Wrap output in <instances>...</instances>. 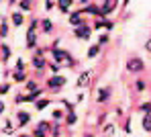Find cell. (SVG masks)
Returning a JSON list of instances; mask_svg holds the SVG:
<instances>
[{
  "instance_id": "1",
  "label": "cell",
  "mask_w": 151,
  "mask_h": 137,
  "mask_svg": "<svg viewBox=\"0 0 151 137\" xmlns=\"http://www.w3.org/2000/svg\"><path fill=\"white\" fill-rule=\"evenodd\" d=\"M125 68H127V72H129V74L139 76V74H143V72H145V61H143L141 57L133 55V57H129V59H127Z\"/></svg>"
},
{
  "instance_id": "2",
  "label": "cell",
  "mask_w": 151,
  "mask_h": 137,
  "mask_svg": "<svg viewBox=\"0 0 151 137\" xmlns=\"http://www.w3.org/2000/svg\"><path fill=\"white\" fill-rule=\"evenodd\" d=\"M65 84H68V78H65V76H61V74H53V76L47 78L45 86H47L49 92H61Z\"/></svg>"
},
{
  "instance_id": "3",
  "label": "cell",
  "mask_w": 151,
  "mask_h": 137,
  "mask_svg": "<svg viewBox=\"0 0 151 137\" xmlns=\"http://www.w3.org/2000/svg\"><path fill=\"white\" fill-rule=\"evenodd\" d=\"M47 63H49V61H47V57H43V49H37L35 55L31 57V66H33L37 72H43V70L47 68Z\"/></svg>"
},
{
  "instance_id": "4",
  "label": "cell",
  "mask_w": 151,
  "mask_h": 137,
  "mask_svg": "<svg viewBox=\"0 0 151 137\" xmlns=\"http://www.w3.org/2000/svg\"><path fill=\"white\" fill-rule=\"evenodd\" d=\"M90 35H92V25H88V23H84V25H80V27L74 29V37L80 39V41H88Z\"/></svg>"
},
{
  "instance_id": "5",
  "label": "cell",
  "mask_w": 151,
  "mask_h": 137,
  "mask_svg": "<svg viewBox=\"0 0 151 137\" xmlns=\"http://www.w3.org/2000/svg\"><path fill=\"white\" fill-rule=\"evenodd\" d=\"M110 96H112V88H110V86H102V88L96 90L94 100H96V105H104V102L110 100Z\"/></svg>"
},
{
  "instance_id": "6",
  "label": "cell",
  "mask_w": 151,
  "mask_h": 137,
  "mask_svg": "<svg viewBox=\"0 0 151 137\" xmlns=\"http://www.w3.org/2000/svg\"><path fill=\"white\" fill-rule=\"evenodd\" d=\"M68 21H70V25L72 27H80V25H84V14H82V10L78 8V10H72L70 14H68Z\"/></svg>"
},
{
  "instance_id": "7",
  "label": "cell",
  "mask_w": 151,
  "mask_h": 137,
  "mask_svg": "<svg viewBox=\"0 0 151 137\" xmlns=\"http://www.w3.org/2000/svg\"><path fill=\"white\" fill-rule=\"evenodd\" d=\"M92 70H86V72H82L80 76H78V80H76V86L78 88H86V86H90V80H92Z\"/></svg>"
},
{
  "instance_id": "8",
  "label": "cell",
  "mask_w": 151,
  "mask_h": 137,
  "mask_svg": "<svg viewBox=\"0 0 151 137\" xmlns=\"http://www.w3.org/2000/svg\"><path fill=\"white\" fill-rule=\"evenodd\" d=\"M31 123V112L29 110H17V127H27Z\"/></svg>"
},
{
  "instance_id": "9",
  "label": "cell",
  "mask_w": 151,
  "mask_h": 137,
  "mask_svg": "<svg viewBox=\"0 0 151 137\" xmlns=\"http://www.w3.org/2000/svg\"><path fill=\"white\" fill-rule=\"evenodd\" d=\"M43 94H45V90L39 86L37 90H31V92H27V94H25V102H37L39 98H43Z\"/></svg>"
},
{
  "instance_id": "10",
  "label": "cell",
  "mask_w": 151,
  "mask_h": 137,
  "mask_svg": "<svg viewBox=\"0 0 151 137\" xmlns=\"http://www.w3.org/2000/svg\"><path fill=\"white\" fill-rule=\"evenodd\" d=\"M10 23H12V27H23L25 25V12H21V10H14L12 14H10Z\"/></svg>"
},
{
  "instance_id": "11",
  "label": "cell",
  "mask_w": 151,
  "mask_h": 137,
  "mask_svg": "<svg viewBox=\"0 0 151 137\" xmlns=\"http://www.w3.org/2000/svg\"><path fill=\"white\" fill-rule=\"evenodd\" d=\"M55 4H57V8H59L61 14H70V12H72L74 0H55Z\"/></svg>"
},
{
  "instance_id": "12",
  "label": "cell",
  "mask_w": 151,
  "mask_h": 137,
  "mask_svg": "<svg viewBox=\"0 0 151 137\" xmlns=\"http://www.w3.org/2000/svg\"><path fill=\"white\" fill-rule=\"evenodd\" d=\"M80 10H82V14H92V17L100 19V6L98 4H88L84 8H80Z\"/></svg>"
},
{
  "instance_id": "13",
  "label": "cell",
  "mask_w": 151,
  "mask_h": 137,
  "mask_svg": "<svg viewBox=\"0 0 151 137\" xmlns=\"http://www.w3.org/2000/svg\"><path fill=\"white\" fill-rule=\"evenodd\" d=\"M27 49H37V31L27 29Z\"/></svg>"
},
{
  "instance_id": "14",
  "label": "cell",
  "mask_w": 151,
  "mask_h": 137,
  "mask_svg": "<svg viewBox=\"0 0 151 137\" xmlns=\"http://www.w3.org/2000/svg\"><path fill=\"white\" fill-rule=\"evenodd\" d=\"M114 6L116 4H112V2H104L100 6V19H108V14L114 12Z\"/></svg>"
},
{
  "instance_id": "15",
  "label": "cell",
  "mask_w": 151,
  "mask_h": 137,
  "mask_svg": "<svg viewBox=\"0 0 151 137\" xmlns=\"http://www.w3.org/2000/svg\"><path fill=\"white\" fill-rule=\"evenodd\" d=\"M39 29H41L45 35H51L55 27H53V21H51V19H41V25H39Z\"/></svg>"
},
{
  "instance_id": "16",
  "label": "cell",
  "mask_w": 151,
  "mask_h": 137,
  "mask_svg": "<svg viewBox=\"0 0 151 137\" xmlns=\"http://www.w3.org/2000/svg\"><path fill=\"white\" fill-rule=\"evenodd\" d=\"M100 51H102V47L98 45V43H94V45H90V47H88L86 57H88V59H96V57L100 55Z\"/></svg>"
},
{
  "instance_id": "17",
  "label": "cell",
  "mask_w": 151,
  "mask_h": 137,
  "mask_svg": "<svg viewBox=\"0 0 151 137\" xmlns=\"http://www.w3.org/2000/svg\"><path fill=\"white\" fill-rule=\"evenodd\" d=\"M12 80L19 84H25L27 80H29V76H27V72H19V70H14L12 72Z\"/></svg>"
},
{
  "instance_id": "18",
  "label": "cell",
  "mask_w": 151,
  "mask_h": 137,
  "mask_svg": "<svg viewBox=\"0 0 151 137\" xmlns=\"http://www.w3.org/2000/svg\"><path fill=\"white\" fill-rule=\"evenodd\" d=\"M0 53H2V61H4V63L12 57V51H10V47H8L6 43H2V45H0Z\"/></svg>"
},
{
  "instance_id": "19",
  "label": "cell",
  "mask_w": 151,
  "mask_h": 137,
  "mask_svg": "<svg viewBox=\"0 0 151 137\" xmlns=\"http://www.w3.org/2000/svg\"><path fill=\"white\" fill-rule=\"evenodd\" d=\"M76 123H78V115H76V112H68V115L63 117V125H68V127H74Z\"/></svg>"
},
{
  "instance_id": "20",
  "label": "cell",
  "mask_w": 151,
  "mask_h": 137,
  "mask_svg": "<svg viewBox=\"0 0 151 137\" xmlns=\"http://www.w3.org/2000/svg\"><path fill=\"white\" fill-rule=\"evenodd\" d=\"M141 127H143L145 133H151V112H149V115H143V119H141Z\"/></svg>"
},
{
  "instance_id": "21",
  "label": "cell",
  "mask_w": 151,
  "mask_h": 137,
  "mask_svg": "<svg viewBox=\"0 0 151 137\" xmlns=\"http://www.w3.org/2000/svg\"><path fill=\"white\" fill-rule=\"evenodd\" d=\"M8 31H10V25L6 23V19L0 21V39H6L8 37Z\"/></svg>"
},
{
  "instance_id": "22",
  "label": "cell",
  "mask_w": 151,
  "mask_h": 137,
  "mask_svg": "<svg viewBox=\"0 0 151 137\" xmlns=\"http://www.w3.org/2000/svg\"><path fill=\"white\" fill-rule=\"evenodd\" d=\"M33 105H35V109H37V110H45L51 105V98H39V100L33 102Z\"/></svg>"
},
{
  "instance_id": "23",
  "label": "cell",
  "mask_w": 151,
  "mask_h": 137,
  "mask_svg": "<svg viewBox=\"0 0 151 137\" xmlns=\"http://www.w3.org/2000/svg\"><path fill=\"white\" fill-rule=\"evenodd\" d=\"M147 90V82L143 78H137L135 80V92H145Z\"/></svg>"
},
{
  "instance_id": "24",
  "label": "cell",
  "mask_w": 151,
  "mask_h": 137,
  "mask_svg": "<svg viewBox=\"0 0 151 137\" xmlns=\"http://www.w3.org/2000/svg\"><path fill=\"white\" fill-rule=\"evenodd\" d=\"M49 135L51 137H59V135H61V123H53V125H51Z\"/></svg>"
},
{
  "instance_id": "25",
  "label": "cell",
  "mask_w": 151,
  "mask_h": 137,
  "mask_svg": "<svg viewBox=\"0 0 151 137\" xmlns=\"http://www.w3.org/2000/svg\"><path fill=\"white\" fill-rule=\"evenodd\" d=\"M2 133H6V135H12V133H14V123L6 119V125L2 127Z\"/></svg>"
},
{
  "instance_id": "26",
  "label": "cell",
  "mask_w": 151,
  "mask_h": 137,
  "mask_svg": "<svg viewBox=\"0 0 151 137\" xmlns=\"http://www.w3.org/2000/svg\"><path fill=\"white\" fill-rule=\"evenodd\" d=\"M61 107L68 110V112H76V105L72 100H65V98H61Z\"/></svg>"
},
{
  "instance_id": "27",
  "label": "cell",
  "mask_w": 151,
  "mask_h": 137,
  "mask_svg": "<svg viewBox=\"0 0 151 137\" xmlns=\"http://www.w3.org/2000/svg\"><path fill=\"white\" fill-rule=\"evenodd\" d=\"M114 131H116V127H114V123H106V125H104V135H106V137L114 135Z\"/></svg>"
},
{
  "instance_id": "28",
  "label": "cell",
  "mask_w": 151,
  "mask_h": 137,
  "mask_svg": "<svg viewBox=\"0 0 151 137\" xmlns=\"http://www.w3.org/2000/svg\"><path fill=\"white\" fill-rule=\"evenodd\" d=\"M37 129L49 133V131H51V123H49V121H39V123H37Z\"/></svg>"
},
{
  "instance_id": "29",
  "label": "cell",
  "mask_w": 151,
  "mask_h": 137,
  "mask_svg": "<svg viewBox=\"0 0 151 137\" xmlns=\"http://www.w3.org/2000/svg\"><path fill=\"white\" fill-rule=\"evenodd\" d=\"M10 90H12V84H10V82H2V84H0V96L8 94Z\"/></svg>"
},
{
  "instance_id": "30",
  "label": "cell",
  "mask_w": 151,
  "mask_h": 137,
  "mask_svg": "<svg viewBox=\"0 0 151 137\" xmlns=\"http://www.w3.org/2000/svg\"><path fill=\"white\" fill-rule=\"evenodd\" d=\"M139 110H141L143 115H149V112H151V100H145V102H141V105H139Z\"/></svg>"
},
{
  "instance_id": "31",
  "label": "cell",
  "mask_w": 151,
  "mask_h": 137,
  "mask_svg": "<svg viewBox=\"0 0 151 137\" xmlns=\"http://www.w3.org/2000/svg\"><path fill=\"white\" fill-rule=\"evenodd\" d=\"M19 8H21V12H29L31 10V2L29 0H21L19 2Z\"/></svg>"
},
{
  "instance_id": "32",
  "label": "cell",
  "mask_w": 151,
  "mask_h": 137,
  "mask_svg": "<svg viewBox=\"0 0 151 137\" xmlns=\"http://www.w3.org/2000/svg\"><path fill=\"white\" fill-rule=\"evenodd\" d=\"M25 88H27V92H31V90H37V88H39V84L35 82V80H27Z\"/></svg>"
},
{
  "instance_id": "33",
  "label": "cell",
  "mask_w": 151,
  "mask_h": 137,
  "mask_svg": "<svg viewBox=\"0 0 151 137\" xmlns=\"http://www.w3.org/2000/svg\"><path fill=\"white\" fill-rule=\"evenodd\" d=\"M104 27V19H94V23H92V31H100Z\"/></svg>"
},
{
  "instance_id": "34",
  "label": "cell",
  "mask_w": 151,
  "mask_h": 137,
  "mask_svg": "<svg viewBox=\"0 0 151 137\" xmlns=\"http://www.w3.org/2000/svg\"><path fill=\"white\" fill-rule=\"evenodd\" d=\"M51 117H53V121H61L65 115H63V110H61V109H55L53 112H51Z\"/></svg>"
},
{
  "instance_id": "35",
  "label": "cell",
  "mask_w": 151,
  "mask_h": 137,
  "mask_svg": "<svg viewBox=\"0 0 151 137\" xmlns=\"http://www.w3.org/2000/svg\"><path fill=\"white\" fill-rule=\"evenodd\" d=\"M108 41H110V37L104 33V35H100V37H98V41H96V43H98L100 47H104V45H108Z\"/></svg>"
},
{
  "instance_id": "36",
  "label": "cell",
  "mask_w": 151,
  "mask_h": 137,
  "mask_svg": "<svg viewBox=\"0 0 151 137\" xmlns=\"http://www.w3.org/2000/svg\"><path fill=\"white\" fill-rule=\"evenodd\" d=\"M39 25H41V21H39V19H33V21L29 23V31H37Z\"/></svg>"
},
{
  "instance_id": "37",
  "label": "cell",
  "mask_w": 151,
  "mask_h": 137,
  "mask_svg": "<svg viewBox=\"0 0 151 137\" xmlns=\"http://www.w3.org/2000/svg\"><path fill=\"white\" fill-rule=\"evenodd\" d=\"M31 135H33V137H49V133H45V131H41V129H37V127H35Z\"/></svg>"
},
{
  "instance_id": "38",
  "label": "cell",
  "mask_w": 151,
  "mask_h": 137,
  "mask_svg": "<svg viewBox=\"0 0 151 137\" xmlns=\"http://www.w3.org/2000/svg\"><path fill=\"white\" fill-rule=\"evenodd\" d=\"M47 68H49V70H51V72H53V74H57L61 66H59V63H55V61H49V63H47Z\"/></svg>"
},
{
  "instance_id": "39",
  "label": "cell",
  "mask_w": 151,
  "mask_h": 137,
  "mask_svg": "<svg viewBox=\"0 0 151 137\" xmlns=\"http://www.w3.org/2000/svg\"><path fill=\"white\" fill-rule=\"evenodd\" d=\"M104 29H106V31H112V29H114V21H110V19H104Z\"/></svg>"
},
{
  "instance_id": "40",
  "label": "cell",
  "mask_w": 151,
  "mask_h": 137,
  "mask_svg": "<svg viewBox=\"0 0 151 137\" xmlns=\"http://www.w3.org/2000/svg\"><path fill=\"white\" fill-rule=\"evenodd\" d=\"M14 70H19V72H25V61H23V59H17V66H14Z\"/></svg>"
},
{
  "instance_id": "41",
  "label": "cell",
  "mask_w": 151,
  "mask_h": 137,
  "mask_svg": "<svg viewBox=\"0 0 151 137\" xmlns=\"http://www.w3.org/2000/svg\"><path fill=\"white\" fill-rule=\"evenodd\" d=\"M123 129H125V133H129V135L133 133V129H131V119H129V121H125V125H123Z\"/></svg>"
},
{
  "instance_id": "42",
  "label": "cell",
  "mask_w": 151,
  "mask_h": 137,
  "mask_svg": "<svg viewBox=\"0 0 151 137\" xmlns=\"http://www.w3.org/2000/svg\"><path fill=\"white\" fill-rule=\"evenodd\" d=\"M53 6H55V2H53V0H45V10H47V12L53 10Z\"/></svg>"
},
{
  "instance_id": "43",
  "label": "cell",
  "mask_w": 151,
  "mask_h": 137,
  "mask_svg": "<svg viewBox=\"0 0 151 137\" xmlns=\"http://www.w3.org/2000/svg\"><path fill=\"white\" fill-rule=\"evenodd\" d=\"M4 112H6V102H4V100H0V117H2Z\"/></svg>"
},
{
  "instance_id": "44",
  "label": "cell",
  "mask_w": 151,
  "mask_h": 137,
  "mask_svg": "<svg viewBox=\"0 0 151 137\" xmlns=\"http://www.w3.org/2000/svg\"><path fill=\"white\" fill-rule=\"evenodd\" d=\"M145 51H149V53H151V39H149V41H145Z\"/></svg>"
},
{
  "instance_id": "45",
  "label": "cell",
  "mask_w": 151,
  "mask_h": 137,
  "mask_svg": "<svg viewBox=\"0 0 151 137\" xmlns=\"http://www.w3.org/2000/svg\"><path fill=\"white\" fill-rule=\"evenodd\" d=\"M129 2H131V0H123V8H125V6H129Z\"/></svg>"
},
{
  "instance_id": "46",
  "label": "cell",
  "mask_w": 151,
  "mask_h": 137,
  "mask_svg": "<svg viewBox=\"0 0 151 137\" xmlns=\"http://www.w3.org/2000/svg\"><path fill=\"white\" fill-rule=\"evenodd\" d=\"M80 2H82V4H84V6H88V0H80Z\"/></svg>"
},
{
  "instance_id": "47",
  "label": "cell",
  "mask_w": 151,
  "mask_h": 137,
  "mask_svg": "<svg viewBox=\"0 0 151 137\" xmlns=\"http://www.w3.org/2000/svg\"><path fill=\"white\" fill-rule=\"evenodd\" d=\"M19 137H33V135H25V133H21V135H19Z\"/></svg>"
},
{
  "instance_id": "48",
  "label": "cell",
  "mask_w": 151,
  "mask_h": 137,
  "mask_svg": "<svg viewBox=\"0 0 151 137\" xmlns=\"http://www.w3.org/2000/svg\"><path fill=\"white\" fill-rule=\"evenodd\" d=\"M8 2H10V4H14V2H17V0H8Z\"/></svg>"
},
{
  "instance_id": "49",
  "label": "cell",
  "mask_w": 151,
  "mask_h": 137,
  "mask_svg": "<svg viewBox=\"0 0 151 137\" xmlns=\"http://www.w3.org/2000/svg\"><path fill=\"white\" fill-rule=\"evenodd\" d=\"M112 2H114V4H119V0H112Z\"/></svg>"
},
{
  "instance_id": "50",
  "label": "cell",
  "mask_w": 151,
  "mask_h": 137,
  "mask_svg": "<svg viewBox=\"0 0 151 137\" xmlns=\"http://www.w3.org/2000/svg\"><path fill=\"white\" fill-rule=\"evenodd\" d=\"M29 2H33V0H29Z\"/></svg>"
}]
</instances>
